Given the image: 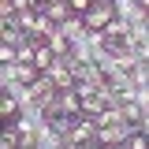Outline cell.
Wrapping results in <instances>:
<instances>
[{
    "label": "cell",
    "mask_w": 149,
    "mask_h": 149,
    "mask_svg": "<svg viewBox=\"0 0 149 149\" xmlns=\"http://www.w3.org/2000/svg\"><path fill=\"white\" fill-rule=\"evenodd\" d=\"M60 30L71 37V45H74V41H82V37H86V30H90V26H86V15H78V11H74L71 19H63V22H60Z\"/></svg>",
    "instance_id": "6"
},
{
    "label": "cell",
    "mask_w": 149,
    "mask_h": 149,
    "mask_svg": "<svg viewBox=\"0 0 149 149\" xmlns=\"http://www.w3.org/2000/svg\"><path fill=\"white\" fill-rule=\"evenodd\" d=\"M52 60H56V52L52 49H49V41H41V45H37V67H41V71H49V67H52Z\"/></svg>",
    "instance_id": "11"
},
{
    "label": "cell",
    "mask_w": 149,
    "mask_h": 149,
    "mask_svg": "<svg viewBox=\"0 0 149 149\" xmlns=\"http://www.w3.org/2000/svg\"><path fill=\"white\" fill-rule=\"evenodd\" d=\"M45 41H49V49H52L56 56H67V52H71V37L63 34L60 26H56V30H52V34H49V37H45Z\"/></svg>",
    "instance_id": "8"
},
{
    "label": "cell",
    "mask_w": 149,
    "mask_h": 149,
    "mask_svg": "<svg viewBox=\"0 0 149 149\" xmlns=\"http://www.w3.org/2000/svg\"><path fill=\"white\" fill-rule=\"evenodd\" d=\"M108 149H130V146H127V142H119V146H108Z\"/></svg>",
    "instance_id": "15"
},
{
    "label": "cell",
    "mask_w": 149,
    "mask_h": 149,
    "mask_svg": "<svg viewBox=\"0 0 149 149\" xmlns=\"http://www.w3.org/2000/svg\"><path fill=\"white\" fill-rule=\"evenodd\" d=\"M56 26H60V22H52V19L45 15V11H37V26H34V30H37V34H41V37H49V34H52V30H56Z\"/></svg>",
    "instance_id": "12"
},
{
    "label": "cell",
    "mask_w": 149,
    "mask_h": 149,
    "mask_svg": "<svg viewBox=\"0 0 149 149\" xmlns=\"http://www.w3.org/2000/svg\"><path fill=\"white\" fill-rule=\"evenodd\" d=\"M138 127L149 134V104H142V116H138Z\"/></svg>",
    "instance_id": "14"
},
{
    "label": "cell",
    "mask_w": 149,
    "mask_h": 149,
    "mask_svg": "<svg viewBox=\"0 0 149 149\" xmlns=\"http://www.w3.org/2000/svg\"><path fill=\"white\" fill-rule=\"evenodd\" d=\"M45 74L52 78L60 90H74V82H78V78H74V63L67 60V56H56V60H52V67H49Z\"/></svg>",
    "instance_id": "3"
},
{
    "label": "cell",
    "mask_w": 149,
    "mask_h": 149,
    "mask_svg": "<svg viewBox=\"0 0 149 149\" xmlns=\"http://www.w3.org/2000/svg\"><path fill=\"white\" fill-rule=\"evenodd\" d=\"M41 11L52 19V22H63V19H71V15H74L71 0H45V8H41Z\"/></svg>",
    "instance_id": "7"
},
{
    "label": "cell",
    "mask_w": 149,
    "mask_h": 149,
    "mask_svg": "<svg viewBox=\"0 0 149 149\" xmlns=\"http://www.w3.org/2000/svg\"><path fill=\"white\" fill-rule=\"evenodd\" d=\"M127 34H130V19H123V15H116L108 26H104L108 45H123V41H127Z\"/></svg>",
    "instance_id": "5"
},
{
    "label": "cell",
    "mask_w": 149,
    "mask_h": 149,
    "mask_svg": "<svg viewBox=\"0 0 149 149\" xmlns=\"http://www.w3.org/2000/svg\"><path fill=\"white\" fill-rule=\"evenodd\" d=\"M0 149H15V146H8V142H0Z\"/></svg>",
    "instance_id": "16"
},
{
    "label": "cell",
    "mask_w": 149,
    "mask_h": 149,
    "mask_svg": "<svg viewBox=\"0 0 149 149\" xmlns=\"http://www.w3.org/2000/svg\"><path fill=\"white\" fill-rule=\"evenodd\" d=\"M127 74H130V82H134V86H149V60H138Z\"/></svg>",
    "instance_id": "10"
},
{
    "label": "cell",
    "mask_w": 149,
    "mask_h": 149,
    "mask_svg": "<svg viewBox=\"0 0 149 149\" xmlns=\"http://www.w3.org/2000/svg\"><path fill=\"white\" fill-rule=\"evenodd\" d=\"M56 116H82V97H78V90H60V97H56Z\"/></svg>",
    "instance_id": "4"
},
{
    "label": "cell",
    "mask_w": 149,
    "mask_h": 149,
    "mask_svg": "<svg viewBox=\"0 0 149 149\" xmlns=\"http://www.w3.org/2000/svg\"><path fill=\"white\" fill-rule=\"evenodd\" d=\"M71 8H74V11H78V15H86V11H90V8H93V0H71Z\"/></svg>",
    "instance_id": "13"
},
{
    "label": "cell",
    "mask_w": 149,
    "mask_h": 149,
    "mask_svg": "<svg viewBox=\"0 0 149 149\" xmlns=\"http://www.w3.org/2000/svg\"><path fill=\"white\" fill-rule=\"evenodd\" d=\"M93 138H97V116H86V112H82V116L71 123V130L63 134V142H67L71 149L86 146V142H93Z\"/></svg>",
    "instance_id": "1"
},
{
    "label": "cell",
    "mask_w": 149,
    "mask_h": 149,
    "mask_svg": "<svg viewBox=\"0 0 149 149\" xmlns=\"http://www.w3.org/2000/svg\"><path fill=\"white\" fill-rule=\"evenodd\" d=\"M116 15H119L116 11V0H93V8L86 11V26L90 30H104Z\"/></svg>",
    "instance_id": "2"
},
{
    "label": "cell",
    "mask_w": 149,
    "mask_h": 149,
    "mask_svg": "<svg viewBox=\"0 0 149 149\" xmlns=\"http://www.w3.org/2000/svg\"><path fill=\"white\" fill-rule=\"evenodd\" d=\"M19 112H22V104H19V97H11V93H4V97H0V116H4V119H15Z\"/></svg>",
    "instance_id": "9"
}]
</instances>
